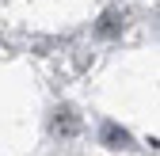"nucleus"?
<instances>
[{
  "mask_svg": "<svg viewBox=\"0 0 160 156\" xmlns=\"http://www.w3.org/2000/svg\"><path fill=\"white\" fill-rule=\"evenodd\" d=\"M53 133L57 137H76L80 133V118H76L72 107H57L53 110Z\"/></svg>",
  "mask_w": 160,
  "mask_h": 156,
  "instance_id": "f257e3e1",
  "label": "nucleus"
},
{
  "mask_svg": "<svg viewBox=\"0 0 160 156\" xmlns=\"http://www.w3.org/2000/svg\"><path fill=\"white\" fill-rule=\"evenodd\" d=\"M122 23H126V19H122V12H107L103 19H99V34H103V38H111V34H118V31H122Z\"/></svg>",
  "mask_w": 160,
  "mask_h": 156,
  "instance_id": "f03ea898",
  "label": "nucleus"
},
{
  "mask_svg": "<svg viewBox=\"0 0 160 156\" xmlns=\"http://www.w3.org/2000/svg\"><path fill=\"white\" fill-rule=\"evenodd\" d=\"M103 141H107L111 149H122V145H130V133H126V129H118L114 122H107V126H103Z\"/></svg>",
  "mask_w": 160,
  "mask_h": 156,
  "instance_id": "7ed1b4c3",
  "label": "nucleus"
}]
</instances>
